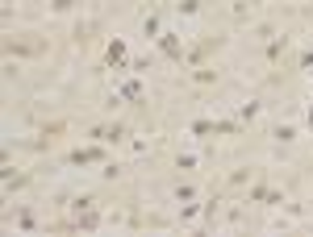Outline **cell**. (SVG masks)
Here are the masks:
<instances>
[{
	"label": "cell",
	"instance_id": "1",
	"mask_svg": "<svg viewBox=\"0 0 313 237\" xmlns=\"http://www.w3.org/2000/svg\"><path fill=\"white\" fill-rule=\"evenodd\" d=\"M75 5V0H54V9H71Z\"/></svg>",
	"mask_w": 313,
	"mask_h": 237
}]
</instances>
